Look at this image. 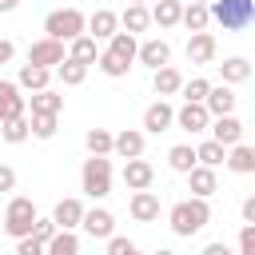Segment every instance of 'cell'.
Returning a JSON list of instances; mask_svg holds the SVG:
<instances>
[{
  "label": "cell",
  "mask_w": 255,
  "mask_h": 255,
  "mask_svg": "<svg viewBox=\"0 0 255 255\" xmlns=\"http://www.w3.org/2000/svg\"><path fill=\"white\" fill-rule=\"evenodd\" d=\"M167 223H171V231L179 239H191L195 231H203L211 223V207H207V199H179L167 211Z\"/></svg>",
  "instance_id": "obj_1"
},
{
  "label": "cell",
  "mask_w": 255,
  "mask_h": 255,
  "mask_svg": "<svg viewBox=\"0 0 255 255\" xmlns=\"http://www.w3.org/2000/svg\"><path fill=\"white\" fill-rule=\"evenodd\" d=\"M207 16L215 24H223V32H243L255 20V0H211Z\"/></svg>",
  "instance_id": "obj_2"
},
{
  "label": "cell",
  "mask_w": 255,
  "mask_h": 255,
  "mask_svg": "<svg viewBox=\"0 0 255 255\" xmlns=\"http://www.w3.org/2000/svg\"><path fill=\"white\" fill-rule=\"evenodd\" d=\"M84 28H88V16L80 8H56L44 16V36L60 44H72L76 36H84Z\"/></svg>",
  "instance_id": "obj_3"
},
{
  "label": "cell",
  "mask_w": 255,
  "mask_h": 255,
  "mask_svg": "<svg viewBox=\"0 0 255 255\" xmlns=\"http://www.w3.org/2000/svg\"><path fill=\"white\" fill-rule=\"evenodd\" d=\"M80 187H84V195H92V199L112 195V159H108V155L84 159V167H80Z\"/></svg>",
  "instance_id": "obj_4"
},
{
  "label": "cell",
  "mask_w": 255,
  "mask_h": 255,
  "mask_svg": "<svg viewBox=\"0 0 255 255\" xmlns=\"http://www.w3.org/2000/svg\"><path fill=\"white\" fill-rule=\"evenodd\" d=\"M40 215H36V203L28 199V195H12L8 199V207H4V231L12 235V239H24V235H32V223H36Z\"/></svg>",
  "instance_id": "obj_5"
},
{
  "label": "cell",
  "mask_w": 255,
  "mask_h": 255,
  "mask_svg": "<svg viewBox=\"0 0 255 255\" xmlns=\"http://www.w3.org/2000/svg\"><path fill=\"white\" fill-rule=\"evenodd\" d=\"M64 56H68V52H64V44H60V40H48V36H44V40H36V44L28 48V64L48 68V72H52L56 64H64Z\"/></svg>",
  "instance_id": "obj_6"
},
{
  "label": "cell",
  "mask_w": 255,
  "mask_h": 255,
  "mask_svg": "<svg viewBox=\"0 0 255 255\" xmlns=\"http://www.w3.org/2000/svg\"><path fill=\"white\" fill-rule=\"evenodd\" d=\"M207 131H211V139H215L219 147L243 143V124H239V116H215V120L207 124Z\"/></svg>",
  "instance_id": "obj_7"
},
{
  "label": "cell",
  "mask_w": 255,
  "mask_h": 255,
  "mask_svg": "<svg viewBox=\"0 0 255 255\" xmlns=\"http://www.w3.org/2000/svg\"><path fill=\"white\" fill-rule=\"evenodd\" d=\"M124 183H128V191H151V183H155V167L139 155V159H124Z\"/></svg>",
  "instance_id": "obj_8"
},
{
  "label": "cell",
  "mask_w": 255,
  "mask_h": 255,
  "mask_svg": "<svg viewBox=\"0 0 255 255\" xmlns=\"http://www.w3.org/2000/svg\"><path fill=\"white\" fill-rule=\"evenodd\" d=\"M16 116H28V96H20L16 80H0V124Z\"/></svg>",
  "instance_id": "obj_9"
},
{
  "label": "cell",
  "mask_w": 255,
  "mask_h": 255,
  "mask_svg": "<svg viewBox=\"0 0 255 255\" xmlns=\"http://www.w3.org/2000/svg\"><path fill=\"white\" fill-rule=\"evenodd\" d=\"M80 227H84L92 239H112V235H116V215H112L108 207H92V211H84Z\"/></svg>",
  "instance_id": "obj_10"
},
{
  "label": "cell",
  "mask_w": 255,
  "mask_h": 255,
  "mask_svg": "<svg viewBox=\"0 0 255 255\" xmlns=\"http://www.w3.org/2000/svg\"><path fill=\"white\" fill-rule=\"evenodd\" d=\"M187 191H191V199H211L215 191H219V179H215V167H191L187 171Z\"/></svg>",
  "instance_id": "obj_11"
},
{
  "label": "cell",
  "mask_w": 255,
  "mask_h": 255,
  "mask_svg": "<svg viewBox=\"0 0 255 255\" xmlns=\"http://www.w3.org/2000/svg\"><path fill=\"white\" fill-rule=\"evenodd\" d=\"M84 203L72 195V199H60L56 207H52V223H56V231H76L80 227V219H84Z\"/></svg>",
  "instance_id": "obj_12"
},
{
  "label": "cell",
  "mask_w": 255,
  "mask_h": 255,
  "mask_svg": "<svg viewBox=\"0 0 255 255\" xmlns=\"http://www.w3.org/2000/svg\"><path fill=\"white\" fill-rule=\"evenodd\" d=\"M92 40H112L116 32H120V16L112 12V8H96L92 16H88V28H84Z\"/></svg>",
  "instance_id": "obj_13"
},
{
  "label": "cell",
  "mask_w": 255,
  "mask_h": 255,
  "mask_svg": "<svg viewBox=\"0 0 255 255\" xmlns=\"http://www.w3.org/2000/svg\"><path fill=\"white\" fill-rule=\"evenodd\" d=\"M171 124H175V108H171L167 100H155V104H147V112H143V131L159 135V131H167Z\"/></svg>",
  "instance_id": "obj_14"
},
{
  "label": "cell",
  "mask_w": 255,
  "mask_h": 255,
  "mask_svg": "<svg viewBox=\"0 0 255 255\" xmlns=\"http://www.w3.org/2000/svg\"><path fill=\"white\" fill-rule=\"evenodd\" d=\"M207 124H211V116H207V108H203V104H183V108L175 112V128H183L187 135L207 131Z\"/></svg>",
  "instance_id": "obj_15"
},
{
  "label": "cell",
  "mask_w": 255,
  "mask_h": 255,
  "mask_svg": "<svg viewBox=\"0 0 255 255\" xmlns=\"http://www.w3.org/2000/svg\"><path fill=\"white\" fill-rule=\"evenodd\" d=\"M135 60L155 72V68H163V64L171 60V44H167V40H143V44L135 48Z\"/></svg>",
  "instance_id": "obj_16"
},
{
  "label": "cell",
  "mask_w": 255,
  "mask_h": 255,
  "mask_svg": "<svg viewBox=\"0 0 255 255\" xmlns=\"http://www.w3.org/2000/svg\"><path fill=\"white\" fill-rule=\"evenodd\" d=\"M203 108H207V116H211V120H215V116H235V92H231L227 84H211V92H207Z\"/></svg>",
  "instance_id": "obj_17"
},
{
  "label": "cell",
  "mask_w": 255,
  "mask_h": 255,
  "mask_svg": "<svg viewBox=\"0 0 255 255\" xmlns=\"http://www.w3.org/2000/svg\"><path fill=\"white\" fill-rule=\"evenodd\" d=\"M128 211H131L135 223H155L159 219V195L155 191H135L131 203H128Z\"/></svg>",
  "instance_id": "obj_18"
},
{
  "label": "cell",
  "mask_w": 255,
  "mask_h": 255,
  "mask_svg": "<svg viewBox=\"0 0 255 255\" xmlns=\"http://www.w3.org/2000/svg\"><path fill=\"white\" fill-rule=\"evenodd\" d=\"M112 151H116L120 159H139V155H143V131L124 128L120 135H112Z\"/></svg>",
  "instance_id": "obj_19"
},
{
  "label": "cell",
  "mask_w": 255,
  "mask_h": 255,
  "mask_svg": "<svg viewBox=\"0 0 255 255\" xmlns=\"http://www.w3.org/2000/svg\"><path fill=\"white\" fill-rule=\"evenodd\" d=\"M187 60H191V64H211V60H215V36H211V32H191V40H187Z\"/></svg>",
  "instance_id": "obj_20"
},
{
  "label": "cell",
  "mask_w": 255,
  "mask_h": 255,
  "mask_svg": "<svg viewBox=\"0 0 255 255\" xmlns=\"http://www.w3.org/2000/svg\"><path fill=\"white\" fill-rule=\"evenodd\" d=\"M151 88H155V96H159V100H163V96H175V92L183 88V76H179V68H171V64L155 68V72H151Z\"/></svg>",
  "instance_id": "obj_21"
},
{
  "label": "cell",
  "mask_w": 255,
  "mask_h": 255,
  "mask_svg": "<svg viewBox=\"0 0 255 255\" xmlns=\"http://www.w3.org/2000/svg\"><path fill=\"white\" fill-rule=\"evenodd\" d=\"M28 108H32V116H60L64 112V96L52 92V88H44V92L28 96Z\"/></svg>",
  "instance_id": "obj_22"
},
{
  "label": "cell",
  "mask_w": 255,
  "mask_h": 255,
  "mask_svg": "<svg viewBox=\"0 0 255 255\" xmlns=\"http://www.w3.org/2000/svg\"><path fill=\"white\" fill-rule=\"evenodd\" d=\"M147 24H151V16H147V8H143V4H128V8L120 12V32H128V36L147 32Z\"/></svg>",
  "instance_id": "obj_23"
},
{
  "label": "cell",
  "mask_w": 255,
  "mask_h": 255,
  "mask_svg": "<svg viewBox=\"0 0 255 255\" xmlns=\"http://www.w3.org/2000/svg\"><path fill=\"white\" fill-rule=\"evenodd\" d=\"M235 175H251L255 171V147L251 143H235V147H227V159H223Z\"/></svg>",
  "instance_id": "obj_24"
},
{
  "label": "cell",
  "mask_w": 255,
  "mask_h": 255,
  "mask_svg": "<svg viewBox=\"0 0 255 255\" xmlns=\"http://www.w3.org/2000/svg\"><path fill=\"white\" fill-rule=\"evenodd\" d=\"M179 12H183L179 0H155V4L147 8L151 24H159V28H175V24H179Z\"/></svg>",
  "instance_id": "obj_25"
},
{
  "label": "cell",
  "mask_w": 255,
  "mask_h": 255,
  "mask_svg": "<svg viewBox=\"0 0 255 255\" xmlns=\"http://www.w3.org/2000/svg\"><path fill=\"white\" fill-rule=\"evenodd\" d=\"M96 56H100V48H96V40L84 32V36H76L72 44H68V60H76V64H84V68H92L96 64Z\"/></svg>",
  "instance_id": "obj_26"
},
{
  "label": "cell",
  "mask_w": 255,
  "mask_h": 255,
  "mask_svg": "<svg viewBox=\"0 0 255 255\" xmlns=\"http://www.w3.org/2000/svg\"><path fill=\"white\" fill-rule=\"evenodd\" d=\"M52 84V72L48 68H36V64H24L20 76H16V88H28V92H44Z\"/></svg>",
  "instance_id": "obj_27"
},
{
  "label": "cell",
  "mask_w": 255,
  "mask_h": 255,
  "mask_svg": "<svg viewBox=\"0 0 255 255\" xmlns=\"http://www.w3.org/2000/svg\"><path fill=\"white\" fill-rule=\"evenodd\" d=\"M219 76H223V84H227V88H235V84L251 80V64H247L243 56H231V60H223V64H219Z\"/></svg>",
  "instance_id": "obj_28"
},
{
  "label": "cell",
  "mask_w": 255,
  "mask_h": 255,
  "mask_svg": "<svg viewBox=\"0 0 255 255\" xmlns=\"http://www.w3.org/2000/svg\"><path fill=\"white\" fill-rule=\"evenodd\" d=\"M179 24H183L187 32H207V24H211V16H207V4H183V12H179Z\"/></svg>",
  "instance_id": "obj_29"
},
{
  "label": "cell",
  "mask_w": 255,
  "mask_h": 255,
  "mask_svg": "<svg viewBox=\"0 0 255 255\" xmlns=\"http://www.w3.org/2000/svg\"><path fill=\"white\" fill-rule=\"evenodd\" d=\"M135 48H139V40L128 36V32H116V36L108 40V52H112L116 60H124L128 68H131V60H135Z\"/></svg>",
  "instance_id": "obj_30"
},
{
  "label": "cell",
  "mask_w": 255,
  "mask_h": 255,
  "mask_svg": "<svg viewBox=\"0 0 255 255\" xmlns=\"http://www.w3.org/2000/svg\"><path fill=\"white\" fill-rule=\"evenodd\" d=\"M44 255H80V239H76V231H56V235L44 243Z\"/></svg>",
  "instance_id": "obj_31"
},
{
  "label": "cell",
  "mask_w": 255,
  "mask_h": 255,
  "mask_svg": "<svg viewBox=\"0 0 255 255\" xmlns=\"http://www.w3.org/2000/svg\"><path fill=\"white\" fill-rule=\"evenodd\" d=\"M223 159H227V147H219L215 139H203V143L195 147V163H199V167H219Z\"/></svg>",
  "instance_id": "obj_32"
},
{
  "label": "cell",
  "mask_w": 255,
  "mask_h": 255,
  "mask_svg": "<svg viewBox=\"0 0 255 255\" xmlns=\"http://www.w3.org/2000/svg\"><path fill=\"white\" fill-rule=\"evenodd\" d=\"M167 163H171V171L187 175V171L195 167V147H191V143H175V147L167 151Z\"/></svg>",
  "instance_id": "obj_33"
},
{
  "label": "cell",
  "mask_w": 255,
  "mask_h": 255,
  "mask_svg": "<svg viewBox=\"0 0 255 255\" xmlns=\"http://www.w3.org/2000/svg\"><path fill=\"white\" fill-rule=\"evenodd\" d=\"M56 76H60V84H64V88H76V84H84V80H88V68L64 56V64H56Z\"/></svg>",
  "instance_id": "obj_34"
},
{
  "label": "cell",
  "mask_w": 255,
  "mask_h": 255,
  "mask_svg": "<svg viewBox=\"0 0 255 255\" xmlns=\"http://www.w3.org/2000/svg\"><path fill=\"white\" fill-rule=\"evenodd\" d=\"M84 147H88L92 155H112V131H108V128H88Z\"/></svg>",
  "instance_id": "obj_35"
},
{
  "label": "cell",
  "mask_w": 255,
  "mask_h": 255,
  "mask_svg": "<svg viewBox=\"0 0 255 255\" xmlns=\"http://www.w3.org/2000/svg\"><path fill=\"white\" fill-rule=\"evenodd\" d=\"M0 139H4V143H24V139H28V116L4 120V124H0Z\"/></svg>",
  "instance_id": "obj_36"
},
{
  "label": "cell",
  "mask_w": 255,
  "mask_h": 255,
  "mask_svg": "<svg viewBox=\"0 0 255 255\" xmlns=\"http://www.w3.org/2000/svg\"><path fill=\"white\" fill-rule=\"evenodd\" d=\"M183 104H203L207 100V92H211V80H203V76H195V80H183Z\"/></svg>",
  "instance_id": "obj_37"
},
{
  "label": "cell",
  "mask_w": 255,
  "mask_h": 255,
  "mask_svg": "<svg viewBox=\"0 0 255 255\" xmlns=\"http://www.w3.org/2000/svg\"><path fill=\"white\" fill-rule=\"evenodd\" d=\"M96 68H100L104 76H112V80H120V76H128V64H124V60H116V56H112L108 48H104V52L96 56Z\"/></svg>",
  "instance_id": "obj_38"
},
{
  "label": "cell",
  "mask_w": 255,
  "mask_h": 255,
  "mask_svg": "<svg viewBox=\"0 0 255 255\" xmlns=\"http://www.w3.org/2000/svg\"><path fill=\"white\" fill-rule=\"evenodd\" d=\"M28 135L52 139V135H56V116H32V120H28Z\"/></svg>",
  "instance_id": "obj_39"
},
{
  "label": "cell",
  "mask_w": 255,
  "mask_h": 255,
  "mask_svg": "<svg viewBox=\"0 0 255 255\" xmlns=\"http://www.w3.org/2000/svg\"><path fill=\"white\" fill-rule=\"evenodd\" d=\"M239 255H255V223L239 227Z\"/></svg>",
  "instance_id": "obj_40"
},
{
  "label": "cell",
  "mask_w": 255,
  "mask_h": 255,
  "mask_svg": "<svg viewBox=\"0 0 255 255\" xmlns=\"http://www.w3.org/2000/svg\"><path fill=\"white\" fill-rule=\"evenodd\" d=\"M52 235H56V223H52V219H36V223H32V239H36V243H48Z\"/></svg>",
  "instance_id": "obj_41"
},
{
  "label": "cell",
  "mask_w": 255,
  "mask_h": 255,
  "mask_svg": "<svg viewBox=\"0 0 255 255\" xmlns=\"http://www.w3.org/2000/svg\"><path fill=\"white\" fill-rule=\"evenodd\" d=\"M16 255H44V243H36L32 235H24V239H16Z\"/></svg>",
  "instance_id": "obj_42"
},
{
  "label": "cell",
  "mask_w": 255,
  "mask_h": 255,
  "mask_svg": "<svg viewBox=\"0 0 255 255\" xmlns=\"http://www.w3.org/2000/svg\"><path fill=\"white\" fill-rule=\"evenodd\" d=\"M128 247H131V239H124V235H112L108 239V255H124Z\"/></svg>",
  "instance_id": "obj_43"
},
{
  "label": "cell",
  "mask_w": 255,
  "mask_h": 255,
  "mask_svg": "<svg viewBox=\"0 0 255 255\" xmlns=\"http://www.w3.org/2000/svg\"><path fill=\"white\" fill-rule=\"evenodd\" d=\"M12 187H16V171L8 163H0V191H12Z\"/></svg>",
  "instance_id": "obj_44"
},
{
  "label": "cell",
  "mask_w": 255,
  "mask_h": 255,
  "mask_svg": "<svg viewBox=\"0 0 255 255\" xmlns=\"http://www.w3.org/2000/svg\"><path fill=\"white\" fill-rule=\"evenodd\" d=\"M203 255H235V251H231L223 239H215V243H207V247H203Z\"/></svg>",
  "instance_id": "obj_45"
},
{
  "label": "cell",
  "mask_w": 255,
  "mask_h": 255,
  "mask_svg": "<svg viewBox=\"0 0 255 255\" xmlns=\"http://www.w3.org/2000/svg\"><path fill=\"white\" fill-rule=\"evenodd\" d=\"M243 223H255V195L243 199Z\"/></svg>",
  "instance_id": "obj_46"
},
{
  "label": "cell",
  "mask_w": 255,
  "mask_h": 255,
  "mask_svg": "<svg viewBox=\"0 0 255 255\" xmlns=\"http://www.w3.org/2000/svg\"><path fill=\"white\" fill-rule=\"evenodd\" d=\"M12 56H16V44L12 40H0V64H8Z\"/></svg>",
  "instance_id": "obj_47"
},
{
  "label": "cell",
  "mask_w": 255,
  "mask_h": 255,
  "mask_svg": "<svg viewBox=\"0 0 255 255\" xmlns=\"http://www.w3.org/2000/svg\"><path fill=\"white\" fill-rule=\"evenodd\" d=\"M16 4L20 0H0V12H16Z\"/></svg>",
  "instance_id": "obj_48"
},
{
  "label": "cell",
  "mask_w": 255,
  "mask_h": 255,
  "mask_svg": "<svg viewBox=\"0 0 255 255\" xmlns=\"http://www.w3.org/2000/svg\"><path fill=\"white\" fill-rule=\"evenodd\" d=\"M124 255H143V251H139V247H135V243H131V247H128V251H124Z\"/></svg>",
  "instance_id": "obj_49"
},
{
  "label": "cell",
  "mask_w": 255,
  "mask_h": 255,
  "mask_svg": "<svg viewBox=\"0 0 255 255\" xmlns=\"http://www.w3.org/2000/svg\"><path fill=\"white\" fill-rule=\"evenodd\" d=\"M151 255H175V251H167V247H159V251H151Z\"/></svg>",
  "instance_id": "obj_50"
},
{
  "label": "cell",
  "mask_w": 255,
  "mask_h": 255,
  "mask_svg": "<svg viewBox=\"0 0 255 255\" xmlns=\"http://www.w3.org/2000/svg\"><path fill=\"white\" fill-rule=\"evenodd\" d=\"M128 4H143V8H147V0H128Z\"/></svg>",
  "instance_id": "obj_51"
},
{
  "label": "cell",
  "mask_w": 255,
  "mask_h": 255,
  "mask_svg": "<svg viewBox=\"0 0 255 255\" xmlns=\"http://www.w3.org/2000/svg\"><path fill=\"white\" fill-rule=\"evenodd\" d=\"M191 4H211V0H191Z\"/></svg>",
  "instance_id": "obj_52"
}]
</instances>
